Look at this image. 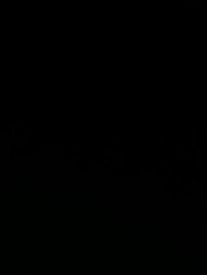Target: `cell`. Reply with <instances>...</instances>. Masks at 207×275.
Here are the masks:
<instances>
[{"instance_id":"obj_1","label":"cell","mask_w":207,"mask_h":275,"mask_svg":"<svg viewBox=\"0 0 207 275\" xmlns=\"http://www.w3.org/2000/svg\"><path fill=\"white\" fill-rule=\"evenodd\" d=\"M196 132H197V131H196V129H194V130L192 131L193 133V138H192V149H197V136H196Z\"/></svg>"},{"instance_id":"obj_2","label":"cell","mask_w":207,"mask_h":275,"mask_svg":"<svg viewBox=\"0 0 207 275\" xmlns=\"http://www.w3.org/2000/svg\"><path fill=\"white\" fill-rule=\"evenodd\" d=\"M15 145H16V149H25L26 148V145L22 141H16Z\"/></svg>"},{"instance_id":"obj_3","label":"cell","mask_w":207,"mask_h":275,"mask_svg":"<svg viewBox=\"0 0 207 275\" xmlns=\"http://www.w3.org/2000/svg\"><path fill=\"white\" fill-rule=\"evenodd\" d=\"M5 128H6V129H11V130H12V129L15 128V125H13V124H6V125H5Z\"/></svg>"},{"instance_id":"obj_4","label":"cell","mask_w":207,"mask_h":275,"mask_svg":"<svg viewBox=\"0 0 207 275\" xmlns=\"http://www.w3.org/2000/svg\"><path fill=\"white\" fill-rule=\"evenodd\" d=\"M206 138H207L206 135H205V134H203V142H202V143H203L204 145H205V144L207 143Z\"/></svg>"},{"instance_id":"obj_5","label":"cell","mask_w":207,"mask_h":275,"mask_svg":"<svg viewBox=\"0 0 207 275\" xmlns=\"http://www.w3.org/2000/svg\"><path fill=\"white\" fill-rule=\"evenodd\" d=\"M15 124H22V120H20V119H16V120H15Z\"/></svg>"},{"instance_id":"obj_6","label":"cell","mask_w":207,"mask_h":275,"mask_svg":"<svg viewBox=\"0 0 207 275\" xmlns=\"http://www.w3.org/2000/svg\"><path fill=\"white\" fill-rule=\"evenodd\" d=\"M160 144H161V145H165V144H166V141H165V140H161V141H160Z\"/></svg>"},{"instance_id":"obj_7","label":"cell","mask_w":207,"mask_h":275,"mask_svg":"<svg viewBox=\"0 0 207 275\" xmlns=\"http://www.w3.org/2000/svg\"><path fill=\"white\" fill-rule=\"evenodd\" d=\"M42 147H43V150H46V148H47V146H46V145H43Z\"/></svg>"},{"instance_id":"obj_8","label":"cell","mask_w":207,"mask_h":275,"mask_svg":"<svg viewBox=\"0 0 207 275\" xmlns=\"http://www.w3.org/2000/svg\"><path fill=\"white\" fill-rule=\"evenodd\" d=\"M114 144H115V145H118L119 140H115V141H114Z\"/></svg>"},{"instance_id":"obj_9","label":"cell","mask_w":207,"mask_h":275,"mask_svg":"<svg viewBox=\"0 0 207 275\" xmlns=\"http://www.w3.org/2000/svg\"><path fill=\"white\" fill-rule=\"evenodd\" d=\"M191 150H187V151H186V153H187V154H191Z\"/></svg>"},{"instance_id":"obj_10","label":"cell","mask_w":207,"mask_h":275,"mask_svg":"<svg viewBox=\"0 0 207 275\" xmlns=\"http://www.w3.org/2000/svg\"><path fill=\"white\" fill-rule=\"evenodd\" d=\"M134 107H139V104H135V105H134Z\"/></svg>"},{"instance_id":"obj_11","label":"cell","mask_w":207,"mask_h":275,"mask_svg":"<svg viewBox=\"0 0 207 275\" xmlns=\"http://www.w3.org/2000/svg\"><path fill=\"white\" fill-rule=\"evenodd\" d=\"M181 147V146H180V145H177V149H180V148Z\"/></svg>"},{"instance_id":"obj_12","label":"cell","mask_w":207,"mask_h":275,"mask_svg":"<svg viewBox=\"0 0 207 275\" xmlns=\"http://www.w3.org/2000/svg\"><path fill=\"white\" fill-rule=\"evenodd\" d=\"M77 145H74V149H77Z\"/></svg>"}]
</instances>
